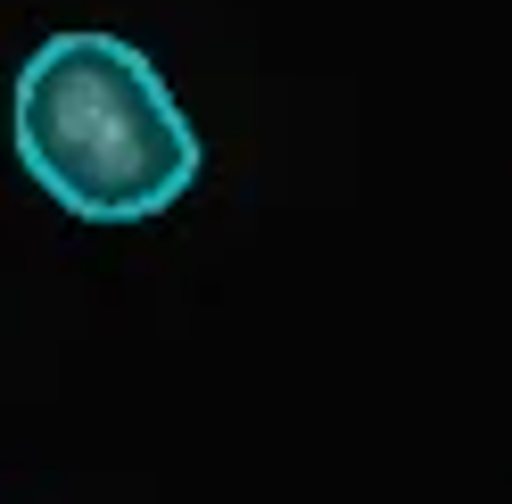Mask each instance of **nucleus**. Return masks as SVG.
Masks as SVG:
<instances>
[{"label": "nucleus", "instance_id": "obj_1", "mask_svg": "<svg viewBox=\"0 0 512 504\" xmlns=\"http://www.w3.org/2000/svg\"><path fill=\"white\" fill-rule=\"evenodd\" d=\"M9 141L83 224H149L199 182V133L124 34H50L9 83Z\"/></svg>", "mask_w": 512, "mask_h": 504}]
</instances>
